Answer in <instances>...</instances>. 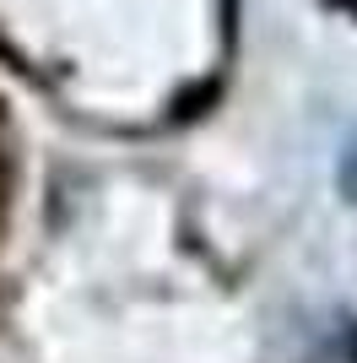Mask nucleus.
Here are the masks:
<instances>
[{"label":"nucleus","instance_id":"obj_1","mask_svg":"<svg viewBox=\"0 0 357 363\" xmlns=\"http://www.w3.org/2000/svg\"><path fill=\"white\" fill-rule=\"evenodd\" d=\"M352 358H357V336H352Z\"/></svg>","mask_w":357,"mask_h":363}]
</instances>
